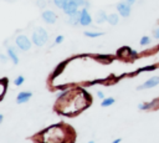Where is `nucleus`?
Here are the masks:
<instances>
[{"mask_svg":"<svg viewBox=\"0 0 159 143\" xmlns=\"http://www.w3.org/2000/svg\"><path fill=\"white\" fill-rule=\"evenodd\" d=\"M67 1H68V0H53V4H55L56 7H58V9H63L65 5L67 4Z\"/></svg>","mask_w":159,"mask_h":143,"instance_id":"17","label":"nucleus"},{"mask_svg":"<svg viewBox=\"0 0 159 143\" xmlns=\"http://www.w3.org/2000/svg\"><path fill=\"white\" fill-rule=\"evenodd\" d=\"M41 136L43 143H65L66 131L61 126H52L45 129Z\"/></svg>","mask_w":159,"mask_h":143,"instance_id":"1","label":"nucleus"},{"mask_svg":"<svg viewBox=\"0 0 159 143\" xmlns=\"http://www.w3.org/2000/svg\"><path fill=\"white\" fill-rule=\"evenodd\" d=\"M117 11L122 17H128L132 12V5H129L127 1H120L117 4Z\"/></svg>","mask_w":159,"mask_h":143,"instance_id":"4","label":"nucleus"},{"mask_svg":"<svg viewBox=\"0 0 159 143\" xmlns=\"http://www.w3.org/2000/svg\"><path fill=\"white\" fill-rule=\"evenodd\" d=\"M157 103H158V99H153V101H150V102H148V103H140V104L138 106V108H139L140 111L148 109V108H150V107H154Z\"/></svg>","mask_w":159,"mask_h":143,"instance_id":"14","label":"nucleus"},{"mask_svg":"<svg viewBox=\"0 0 159 143\" xmlns=\"http://www.w3.org/2000/svg\"><path fill=\"white\" fill-rule=\"evenodd\" d=\"M1 122H2V114L0 113V123H1Z\"/></svg>","mask_w":159,"mask_h":143,"instance_id":"29","label":"nucleus"},{"mask_svg":"<svg viewBox=\"0 0 159 143\" xmlns=\"http://www.w3.org/2000/svg\"><path fill=\"white\" fill-rule=\"evenodd\" d=\"M31 42L30 39L26 36V35H19L16 36L15 39V44H16V47L20 48L21 51H29L31 48Z\"/></svg>","mask_w":159,"mask_h":143,"instance_id":"3","label":"nucleus"},{"mask_svg":"<svg viewBox=\"0 0 159 143\" xmlns=\"http://www.w3.org/2000/svg\"><path fill=\"white\" fill-rule=\"evenodd\" d=\"M41 17L46 24H55L57 21V14L52 10H45L41 14Z\"/></svg>","mask_w":159,"mask_h":143,"instance_id":"6","label":"nucleus"},{"mask_svg":"<svg viewBox=\"0 0 159 143\" xmlns=\"http://www.w3.org/2000/svg\"><path fill=\"white\" fill-rule=\"evenodd\" d=\"M150 42H152V40H150L149 36H143V37L140 39V41H139L140 46H147V45H149Z\"/></svg>","mask_w":159,"mask_h":143,"instance_id":"18","label":"nucleus"},{"mask_svg":"<svg viewBox=\"0 0 159 143\" xmlns=\"http://www.w3.org/2000/svg\"><path fill=\"white\" fill-rule=\"evenodd\" d=\"M114 102H116V99H114L113 97H107V98H103L101 106H102V107H109V106H112Z\"/></svg>","mask_w":159,"mask_h":143,"instance_id":"15","label":"nucleus"},{"mask_svg":"<svg viewBox=\"0 0 159 143\" xmlns=\"http://www.w3.org/2000/svg\"><path fill=\"white\" fill-rule=\"evenodd\" d=\"M120 141H122L120 138H117V139H114V141H113L112 143H120Z\"/></svg>","mask_w":159,"mask_h":143,"instance_id":"28","label":"nucleus"},{"mask_svg":"<svg viewBox=\"0 0 159 143\" xmlns=\"http://www.w3.org/2000/svg\"><path fill=\"white\" fill-rule=\"evenodd\" d=\"M7 58H9V56H6V55H4V53H0V61H1L2 63H6Z\"/></svg>","mask_w":159,"mask_h":143,"instance_id":"23","label":"nucleus"},{"mask_svg":"<svg viewBox=\"0 0 159 143\" xmlns=\"http://www.w3.org/2000/svg\"><path fill=\"white\" fill-rule=\"evenodd\" d=\"M153 35H154L155 39H159V27H157V29L153 31Z\"/></svg>","mask_w":159,"mask_h":143,"instance_id":"25","label":"nucleus"},{"mask_svg":"<svg viewBox=\"0 0 159 143\" xmlns=\"http://www.w3.org/2000/svg\"><path fill=\"white\" fill-rule=\"evenodd\" d=\"M88 143H94V142H93V141H91V142H88Z\"/></svg>","mask_w":159,"mask_h":143,"instance_id":"30","label":"nucleus"},{"mask_svg":"<svg viewBox=\"0 0 159 143\" xmlns=\"http://www.w3.org/2000/svg\"><path fill=\"white\" fill-rule=\"evenodd\" d=\"M97 96H98L101 99H103V98H104V95H103V92H101V91H98V92H97Z\"/></svg>","mask_w":159,"mask_h":143,"instance_id":"26","label":"nucleus"},{"mask_svg":"<svg viewBox=\"0 0 159 143\" xmlns=\"http://www.w3.org/2000/svg\"><path fill=\"white\" fill-rule=\"evenodd\" d=\"M36 6L40 9H45L46 7V0H36Z\"/></svg>","mask_w":159,"mask_h":143,"instance_id":"21","label":"nucleus"},{"mask_svg":"<svg viewBox=\"0 0 159 143\" xmlns=\"http://www.w3.org/2000/svg\"><path fill=\"white\" fill-rule=\"evenodd\" d=\"M31 96H32L31 92H20L17 95V97H16V103H19V104L25 103V102H27L31 98Z\"/></svg>","mask_w":159,"mask_h":143,"instance_id":"9","label":"nucleus"},{"mask_svg":"<svg viewBox=\"0 0 159 143\" xmlns=\"http://www.w3.org/2000/svg\"><path fill=\"white\" fill-rule=\"evenodd\" d=\"M107 17H108V15L103 11V10H99L98 12H97V15H96V22L97 24H103V22H106L107 21Z\"/></svg>","mask_w":159,"mask_h":143,"instance_id":"12","label":"nucleus"},{"mask_svg":"<svg viewBox=\"0 0 159 143\" xmlns=\"http://www.w3.org/2000/svg\"><path fill=\"white\" fill-rule=\"evenodd\" d=\"M71 1L76 2L78 6H84V4H86V0H71Z\"/></svg>","mask_w":159,"mask_h":143,"instance_id":"24","label":"nucleus"},{"mask_svg":"<svg viewBox=\"0 0 159 143\" xmlns=\"http://www.w3.org/2000/svg\"><path fill=\"white\" fill-rule=\"evenodd\" d=\"M92 24V16L88 12L87 7H82L81 9V17H80V25L82 26H88Z\"/></svg>","mask_w":159,"mask_h":143,"instance_id":"5","label":"nucleus"},{"mask_svg":"<svg viewBox=\"0 0 159 143\" xmlns=\"http://www.w3.org/2000/svg\"><path fill=\"white\" fill-rule=\"evenodd\" d=\"M118 21H119V15H118V14H109L108 17H107V22H108L109 25H112V26L117 25Z\"/></svg>","mask_w":159,"mask_h":143,"instance_id":"13","label":"nucleus"},{"mask_svg":"<svg viewBox=\"0 0 159 143\" xmlns=\"http://www.w3.org/2000/svg\"><path fill=\"white\" fill-rule=\"evenodd\" d=\"M125 1H127V2L129 4V5H133V4H134V2L137 1V0H125Z\"/></svg>","mask_w":159,"mask_h":143,"instance_id":"27","label":"nucleus"},{"mask_svg":"<svg viewBox=\"0 0 159 143\" xmlns=\"http://www.w3.org/2000/svg\"><path fill=\"white\" fill-rule=\"evenodd\" d=\"M5 90H6V81L4 80V81H0V99L5 93Z\"/></svg>","mask_w":159,"mask_h":143,"instance_id":"19","label":"nucleus"},{"mask_svg":"<svg viewBox=\"0 0 159 143\" xmlns=\"http://www.w3.org/2000/svg\"><path fill=\"white\" fill-rule=\"evenodd\" d=\"M80 17H81V10H78L77 12H75V14L70 15V16H68L67 22H68L70 25H72V26H76V25H78V24H80Z\"/></svg>","mask_w":159,"mask_h":143,"instance_id":"10","label":"nucleus"},{"mask_svg":"<svg viewBox=\"0 0 159 143\" xmlns=\"http://www.w3.org/2000/svg\"><path fill=\"white\" fill-rule=\"evenodd\" d=\"M24 81H25L24 76H17V77L14 80V85H15V86H21V85L24 83Z\"/></svg>","mask_w":159,"mask_h":143,"instance_id":"20","label":"nucleus"},{"mask_svg":"<svg viewBox=\"0 0 159 143\" xmlns=\"http://www.w3.org/2000/svg\"><path fill=\"white\" fill-rule=\"evenodd\" d=\"M83 34L87 37H99L103 35V32H98V31H84Z\"/></svg>","mask_w":159,"mask_h":143,"instance_id":"16","label":"nucleus"},{"mask_svg":"<svg viewBox=\"0 0 159 143\" xmlns=\"http://www.w3.org/2000/svg\"><path fill=\"white\" fill-rule=\"evenodd\" d=\"M159 85V76H154V77H150L148 81H145L143 85L138 86L137 90L140 91V90H147V88H152V87H155Z\"/></svg>","mask_w":159,"mask_h":143,"instance_id":"7","label":"nucleus"},{"mask_svg":"<svg viewBox=\"0 0 159 143\" xmlns=\"http://www.w3.org/2000/svg\"><path fill=\"white\" fill-rule=\"evenodd\" d=\"M7 56L12 61L14 65H17L19 63V57H17V53L15 51V48L12 46H7Z\"/></svg>","mask_w":159,"mask_h":143,"instance_id":"11","label":"nucleus"},{"mask_svg":"<svg viewBox=\"0 0 159 143\" xmlns=\"http://www.w3.org/2000/svg\"><path fill=\"white\" fill-rule=\"evenodd\" d=\"M63 36L62 35H58V36H56V39H55V45H58V44H61V42H63Z\"/></svg>","mask_w":159,"mask_h":143,"instance_id":"22","label":"nucleus"},{"mask_svg":"<svg viewBox=\"0 0 159 143\" xmlns=\"http://www.w3.org/2000/svg\"><path fill=\"white\" fill-rule=\"evenodd\" d=\"M47 40H48V35H47V32H46L45 29H42V27H36V29L34 30V32H32V35H31V41H32V44H34L35 46L41 47V46H43V45L47 42Z\"/></svg>","mask_w":159,"mask_h":143,"instance_id":"2","label":"nucleus"},{"mask_svg":"<svg viewBox=\"0 0 159 143\" xmlns=\"http://www.w3.org/2000/svg\"><path fill=\"white\" fill-rule=\"evenodd\" d=\"M62 11H63L67 16H70V15H72V14H75V12H77V11H78V5H77L76 2H73V1L68 0V1H67V4L65 5V7L62 9Z\"/></svg>","mask_w":159,"mask_h":143,"instance_id":"8","label":"nucleus"}]
</instances>
